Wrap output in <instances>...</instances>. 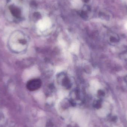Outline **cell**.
Returning <instances> with one entry per match:
<instances>
[{
    "label": "cell",
    "instance_id": "cell-1",
    "mask_svg": "<svg viewBox=\"0 0 127 127\" xmlns=\"http://www.w3.org/2000/svg\"><path fill=\"white\" fill-rule=\"evenodd\" d=\"M42 82L38 79H32L28 82L27 87L28 90L31 91L37 90L41 87Z\"/></svg>",
    "mask_w": 127,
    "mask_h": 127
},
{
    "label": "cell",
    "instance_id": "cell-2",
    "mask_svg": "<svg viewBox=\"0 0 127 127\" xmlns=\"http://www.w3.org/2000/svg\"><path fill=\"white\" fill-rule=\"evenodd\" d=\"M72 4L73 6L77 7H78L79 6H80L81 3V1L80 0H72Z\"/></svg>",
    "mask_w": 127,
    "mask_h": 127
},
{
    "label": "cell",
    "instance_id": "cell-3",
    "mask_svg": "<svg viewBox=\"0 0 127 127\" xmlns=\"http://www.w3.org/2000/svg\"><path fill=\"white\" fill-rule=\"evenodd\" d=\"M21 43H23V44H25V41L23 40H21Z\"/></svg>",
    "mask_w": 127,
    "mask_h": 127
},
{
    "label": "cell",
    "instance_id": "cell-4",
    "mask_svg": "<svg viewBox=\"0 0 127 127\" xmlns=\"http://www.w3.org/2000/svg\"><path fill=\"white\" fill-rule=\"evenodd\" d=\"M125 27L126 28V29L127 30V23H126L125 25Z\"/></svg>",
    "mask_w": 127,
    "mask_h": 127
}]
</instances>
